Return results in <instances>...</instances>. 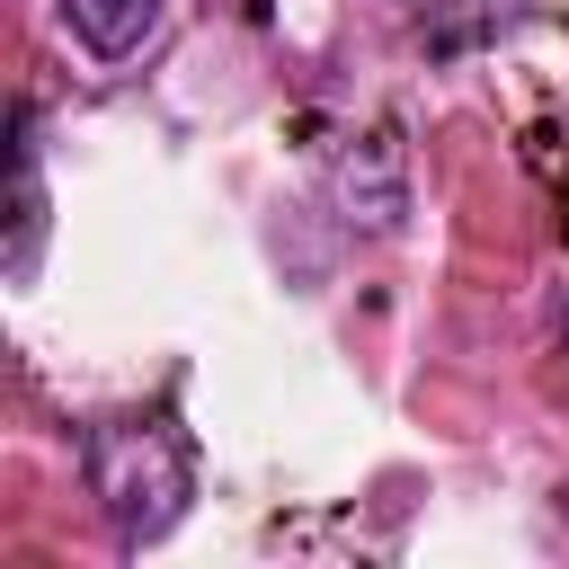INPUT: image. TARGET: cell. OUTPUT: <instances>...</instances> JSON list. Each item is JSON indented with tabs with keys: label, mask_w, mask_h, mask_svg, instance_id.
Masks as SVG:
<instances>
[{
	"label": "cell",
	"mask_w": 569,
	"mask_h": 569,
	"mask_svg": "<svg viewBox=\"0 0 569 569\" xmlns=\"http://www.w3.org/2000/svg\"><path fill=\"white\" fill-rule=\"evenodd\" d=\"M89 489H98V507H107L124 551L160 542L187 516V489H196L178 427L169 418H98L89 427Z\"/></svg>",
	"instance_id": "obj_1"
},
{
	"label": "cell",
	"mask_w": 569,
	"mask_h": 569,
	"mask_svg": "<svg viewBox=\"0 0 569 569\" xmlns=\"http://www.w3.org/2000/svg\"><path fill=\"white\" fill-rule=\"evenodd\" d=\"M338 204L365 231H400V213H409V160H400L391 133H365V142L338 151Z\"/></svg>",
	"instance_id": "obj_2"
},
{
	"label": "cell",
	"mask_w": 569,
	"mask_h": 569,
	"mask_svg": "<svg viewBox=\"0 0 569 569\" xmlns=\"http://www.w3.org/2000/svg\"><path fill=\"white\" fill-rule=\"evenodd\" d=\"M62 27L98 53V62H124L160 36V0H62Z\"/></svg>",
	"instance_id": "obj_3"
},
{
	"label": "cell",
	"mask_w": 569,
	"mask_h": 569,
	"mask_svg": "<svg viewBox=\"0 0 569 569\" xmlns=\"http://www.w3.org/2000/svg\"><path fill=\"white\" fill-rule=\"evenodd\" d=\"M36 240H44V187H36V142H27V107H18V196H9V276H36Z\"/></svg>",
	"instance_id": "obj_4"
},
{
	"label": "cell",
	"mask_w": 569,
	"mask_h": 569,
	"mask_svg": "<svg viewBox=\"0 0 569 569\" xmlns=\"http://www.w3.org/2000/svg\"><path fill=\"white\" fill-rule=\"evenodd\" d=\"M525 0H427V36L436 44H471V36H489V27H507Z\"/></svg>",
	"instance_id": "obj_5"
}]
</instances>
